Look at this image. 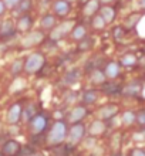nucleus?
<instances>
[{
	"mask_svg": "<svg viewBox=\"0 0 145 156\" xmlns=\"http://www.w3.org/2000/svg\"><path fill=\"white\" fill-rule=\"evenodd\" d=\"M122 88H120V85H117V84H110V85H105L104 87V91L107 92V94H117V92H121Z\"/></svg>",
	"mask_w": 145,
	"mask_h": 156,
	"instance_id": "31",
	"label": "nucleus"
},
{
	"mask_svg": "<svg viewBox=\"0 0 145 156\" xmlns=\"http://www.w3.org/2000/svg\"><path fill=\"white\" fill-rule=\"evenodd\" d=\"M105 128L107 126H105V123H104L103 119H97V121H94V122L90 125L88 132H90V135H92V136H98L105 132Z\"/></svg>",
	"mask_w": 145,
	"mask_h": 156,
	"instance_id": "18",
	"label": "nucleus"
},
{
	"mask_svg": "<svg viewBox=\"0 0 145 156\" xmlns=\"http://www.w3.org/2000/svg\"><path fill=\"white\" fill-rule=\"evenodd\" d=\"M36 114H37V112H36V107H34L33 104H29L26 108H23V118H24L26 121H30Z\"/></svg>",
	"mask_w": 145,
	"mask_h": 156,
	"instance_id": "28",
	"label": "nucleus"
},
{
	"mask_svg": "<svg viewBox=\"0 0 145 156\" xmlns=\"http://www.w3.org/2000/svg\"><path fill=\"white\" fill-rule=\"evenodd\" d=\"M66 2H68V3H74V2H77V0H66Z\"/></svg>",
	"mask_w": 145,
	"mask_h": 156,
	"instance_id": "40",
	"label": "nucleus"
},
{
	"mask_svg": "<svg viewBox=\"0 0 145 156\" xmlns=\"http://www.w3.org/2000/svg\"><path fill=\"white\" fill-rule=\"evenodd\" d=\"M134 139L135 140H145V129H142L141 132L134 133Z\"/></svg>",
	"mask_w": 145,
	"mask_h": 156,
	"instance_id": "35",
	"label": "nucleus"
},
{
	"mask_svg": "<svg viewBox=\"0 0 145 156\" xmlns=\"http://www.w3.org/2000/svg\"><path fill=\"white\" fill-rule=\"evenodd\" d=\"M46 64V57L42 53H31L24 60V73L27 74H36Z\"/></svg>",
	"mask_w": 145,
	"mask_h": 156,
	"instance_id": "1",
	"label": "nucleus"
},
{
	"mask_svg": "<svg viewBox=\"0 0 145 156\" xmlns=\"http://www.w3.org/2000/svg\"><path fill=\"white\" fill-rule=\"evenodd\" d=\"M105 26H107V23H105V20L101 17V14H96L94 19H92V27L96 30H104Z\"/></svg>",
	"mask_w": 145,
	"mask_h": 156,
	"instance_id": "29",
	"label": "nucleus"
},
{
	"mask_svg": "<svg viewBox=\"0 0 145 156\" xmlns=\"http://www.w3.org/2000/svg\"><path fill=\"white\" fill-rule=\"evenodd\" d=\"M135 121H137V114H135V112H132V111L122 112V115H121V123H122V125L131 126Z\"/></svg>",
	"mask_w": 145,
	"mask_h": 156,
	"instance_id": "25",
	"label": "nucleus"
},
{
	"mask_svg": "<svg viewBox=\"0 0 145 156\" xmlns=\"http://www.w3.org/2000/svg\"><path fill=\"white\" fill-rule=\"evenodd\" d=\"M137 122L141 126H145V109H141V111L137 112Z\"/></svg>",
	"mask_w": 145,
	"mask_h": 156,
	"instance_id": "32",
	"label": "nucleus"
},
{
	"mask_svg": "<svg viewBox=\"0 0 145 156\" xmlns=\"http://www.w3.org/2000/svg\"><path fill=\"white\" fill-rule=\"evenodd\" d=\"M97 99H98V91H96V90L84 91L83 97H81V101H83L85 105H92V104H96Z\"/></svg>",
	"mask_w": 145,
	"mask_h": 156,
	"instance_id": "20",
	"label": "nucleus"
},
{
	"mask_svg": "<svg viewBox=\"0 0 145 156\" xmlns=\"http://www.w3.org/2000/svg\"><path fill=\"white\" fill-rule=\"evenodd\" d=\"M90 80H91L92 84H104L105 82V80H107V77H105V73L104 71H101L100 68H94V70H91V73H90Z\"/></svg>",
	"mask_w": 145,
	"mask_h": 156,
	"instance_id": "22",
	"label": "nucleus"
},
{
	"mask_svg": "<svg viewBox=\"0 0 145 156\" xmlns=\"http://www.w3.org/2000/svg\"><path fill=\"white\" fill-rule=\"evenodd\" d=\"M137 61H138V58H137V55L135 54H132V53H127V54H124L122 57H121V66L122 67H132V66H135L137 64Z\"/></svg>",
	"mask_w": 145,
	"mask_h": 156,
	"instance_id": "27",
	"label": "nucleus"
},
{
	"mask_svg": "<svg viewBox=\"0 0 145 156\" xmlns=\"http://www.w3.org/2000/svg\"><path fill=\"white\" fill-rule=\"evenodd\" d=\"M70 3L66 2V0H56L53 3V12L60 17H66L70 13Z\"/></svg>",
	"mask_w": 145,
	"mask_h": 156,
	"instance_id": "12",
	"label": "nucleus"
},
{
	"mask_svg": "<svg viewBox=\"0 0 145 156\" xmlns=\"http://www.w3.org/2000/svg\"><path fill=\"white\" fill-rule=\"evenodd\" d=\"M100 14H101V17L105 20V23L110 24V23H112V21L115 20L117 12H115V9L111 7V6H104V7L100 9Z\"/></svg>",
	"mask_w": 145,
	"mask_h": 156,
	"instance_id": "16",
	"label": "nucleus"
},
{
	"mask_svg": "<svg viewBox=\"0 0 145 156\" xmlns=\"http://www.w3.org/2000/svg\"><path fill=\"white\" fill-rule=\"evenodd\" d=\"M118 111H120V108H118V105H115V104H107V105H104V107H101L98 109V118L100 119H111L114 118V116L118 114Z\"/></svg>",
	"mask_w": 145,
	"mask_h": 156,
	"instance_id": "9",
	"label": "nucleus"
},
{
	"mask_svg": "<svg viewBox=\"0 0 145 156\" xmlns=\"http://www.w3.org/2000/svg\"><path fill=\"white\" fill-rule=\"evenodd\" d=\"M114 156H121V155H114Z\"/></svg>",
	"mask_w": 145,
	"mask_h": 156,
	"instance_id": "41",
	"label": "nucleus"
},
{
	"mask_svg": "<svg viewBox=\"0 0 145 156\" xmlns=\"http://www.w3.org/2000/svg\"><path fill=\"white\" fill-rule=\"evenodd\" d=\"M85 115H87V108L84 107V105H77L68 114V121L71 123H78L85 118Z\"/></svg>",
	"mask_w": 145,
	"mask_h": 156,
	"instance_id": "11",
	"label": "nucleus"
},
{
	"mask_svg": "<svg viewBox=\"0 0 145 156\" xmlns=\"http://www.w3.org/2000/svg\"><path fill=\"white\" fill-rule=\"evenodd\" d=\"M29 122H30V131H31V133H34V135L42 133L47 128V118L44 114H36Z\"/></svg>",
	"mask_w": 145,
	"mask_h": 156,
	"instance_id": "5",
	"label": "nucleus"
},
{
	"mask_svg": "<svg viewBox=\"0 0 145 156\" xmlns=\"http://www.w3.org/2000/svg\"><path fill=\"white\" fill-rule=\"evenodd\" d=\"M141 92V84L140 82H131V84H127V85L121 90V94L122 95H128V97H135Z\"/></svg>",
	"mask_w": 145,
	"mask_h": 156,
	"instance_id": "19",
	"label": "nucleus"
},
{
	"mask_svg": "<svg viewBox=\"0 0 145 156\" xmlns=\"http://www.w3.org/2000/svg\"><path fill=\"white\" fill-rule=\"evenodd\" d=\"M23 118V107H21L20 102H14L12 107L7 109V114H6V119H7L9 123H17L20 119Z\"/></svg>",
	"mask_w": 145,
	"mask_h": 156,
	"instance_id": "6",
	"label": "nucleus"
},
{
	"mask_svg": "<svg viewBox=\"0 0 145 156\" xmlns=\"http://www.w3.org/2000/svg\"><path fill=\"white\" fill-rule=\"evenodd\" d=\"M70 34H71V37H73V40L81 41V40H84V38L87 37V29H85L84 26H81V24L74 26Z\"/></svg>",
	"mask_w": 145,
	"mask_h": 156,
	"instance_id": "21",
	"label": "nucleus"
},
{
	"mask_svg": "<svg viewBox=\"0 0 145 156\" xmlns=\"http://www.w3.org/2000/svg\"><path fill=\"white\" fill-rule=\"evenodd\" d=\"M84 133H85V128H84L83 123H74L71 126L70 132H68V139H70L71 144H78L84 138Z\"/></svg>",
	"mask_w": 145,
	"mask_h": 156,
	"instance_id": "8",
	"label": "nucleus"
},
{
	"mask_svg": "<svg viewBox=\"0 0 145 156\" xmlns=\"http://www.w3.org/2000/svg\"><path fill=\"white\" fill-rule=\"evenodd\" d=\"M31 6H33V0H21L13 10H16V14L23 16V14H27V13L30 12Z\"/></svg>",
	"mask_w": 145,
	"mask_h": 156,
	"instance_id": "23",
	"label": "nucleus"
},
{
	"mask_svg": "<svg viewBox=\"0 0 145 156\" xmlns=\"http://www.w3.org/2000/svg\"><path fill=\"white\" fill-rule=\"evenodd\" d=\"M66 132H67L66 122H63V121L54 122V125L51 126L50 133H49V144L50 145L61 144L63 140L66 139Z\"/></svg>",
	"mask_w": 145,
	"mask_h": 156,
	"instance_id": "2",
	"label": "nucleus"
},
{
	"mask_svg": "<svg viewBox=\"0 0 145 156\" xmlns=\"http://www.w3.org/2000/svg\"><path fill=\"white\" fill-rule=\"evenodd\" d=\"M140 6H141L142 9H145V0H140Z\"/></svg>",
	"mask_w": 145,
	"mask_h": 156,
	"instance_id": "39",
	"label": "nucleus"
},
{
	"mask_svg": "<svg viewBox=\"0 0 145 156\" xmlns=\"http://www.w3.org/2000/svg\"><path fill=\"white\" fill-rule=\"evenodd\" d=\"M6 10H7V6L4 4L3 0H0V17L4 16V13H6Z\"/></svg>",
	"mask_w": 145,
	"mask_h": 156,
	"instance_id": "37",
	"label": "nucleus"
},
{
	"mask_svg": "<svg viewBox=\"0 0 145 156\" xmlns=\"http://www.w3.org/2000/svg\"><path fill=\"white\" fill-rule=\"evenodd\" d=\"M21 71H24V61L23 60H14L12 62V66H10V74L13 77H17V75L21 74Z\"/></svg>",
	"mask_w": 145,
	"mask_h": 156,
	"instance_id": "26",
	"label": "nucleus"
},
{
	"mask_svg": "<svg viewBox=\"0 0 145 156\" xmlns=\"http://www.w3.org/2000/svg\"><path fill=\"white\" fill-rule=\"evenodd\" d=\"M78 43H80V50H87V48H90V45H91V40H88L87 37L84 38V40L78 41Z\"/></svg>",
	"mask_w": 145,
	"mask_h": 156,
	"instance_id": "33",
	"label": "nucleus"
},
{
	"mask_svg": "<svg viewBox=\"0 0 145 156\" xmlns=\"http://www.w3.org/2000/svg\"><path fill=\"white\" fill-rule=\"evenodd\" d=\"M21 151V145L14 139H9L6 144L2 146V155L4 156H16Z\"/></svg>",
	"mask_w": 145,
	"mask_h": 156,
	"instance_id": "10",
	"label": "nucleus"
},
{
	"mask_svg": "<svg viewBox=\"0 0 145 156\" xmlns=\"http://www.w3.org/2000/svg\"><path fill=\"white\" fill-rule=\"evenodd\" d=\"M112 0H100V3H103V4H108V3H111Z\"/></svg>",
	"mask_w": 145,
	"mask_h": 156,
	"instance_id": "38",
	"label": "nucleus"
},
{
	"mask_svg": "<svg viewBox=\"0 0 145 156\" xmlns=\"http://www.w3.org/2000/svg\"><path fill=\"white\" fill-rule=\"evenodd\" d=\"M80 78H81V71H80V68H71V70H68L66 74H64L63 81H64V84L71 85V84L78 82Z\"/></svg>",
	"mask_w": 145,
	"mask_h": 156,
	"instance_id": "14",
	"label": "nucleus"
},
{
	"mask_svg": "<svg viewBox=\"0 0 145 156\" xmlns=\"http://www.w3.org/2000/svg\"><path fill=\"white\" fill-rule=\"evenodd\" d=\"M31 24H33V17L27 13V14L19 16V20L16 23V29L17 31H23L24 33V31H29L31 29Z\"/></svg>",
	"mask_w": 145,
	"mask_h": 156,
	"instance_id": "13",
	"label": "nucleus"
},
{
	"mask_svg": "<svg viewBox=\"0 0 145 156\" xmlns=\"http://www.w3.org/2000/svg\"><path fill=\"white\" fill-rule=\"evenodd\" d=\"M131 156H145V151L144 149H134L131 152Z\"/></svg>",
	"mask_w": 145,
	"mask_h": 156,
	"instance_id": "36",
	"label": "nucleus"
},
{
	"mask_svg": "<svg viewBox=\"0 0 145 156\" xmlns=\"http://www.w3.org/2000/svg\"><path fill=\"white\" fill-rule=\"evenodd\" d=\"M16 24L12 20H4L0 23V40L6 41L9 38H12L16 34Z\"/></svg>",
	"mask_w": 145,
	"mask_h": 156,
	"instance_id": "7",
	"label": "nucleus"
},
{
	"mask_svg": "<svg viewBox=\"0 0 145 156\" xmlns=\"http://www.w3.org/2000/svg\"><path fill=\"white\" fill-rule=\"evenodd\" d=\"M74 27V23L73 21H64L61 24H56L51 33H50V38L53 41H58L61 40L63 37H66L68 33H71V30Z\"/></svg>",
	"mask_w": 145,
	"mask_h": 156,
	"instance_id": "4",
	"label": "nucleus"
},
{
	"mask_svg": "<svg viewBox=\"0 0 145 156\" xmlns=\"http://www.w3.org/2000/svg\"><path fill=\"white\" fill-rule=\"evenodd\" d=\"M104 73H105V77L110 78V80H115L118 75H120L121 70H120V64L118 62H108L107 66H105V70H104Z\"/></svg>",
	"mask_w": 145,
	"mask_h": 156,
	"instance_id": "15",
	"label": "nucleus"
},
{
	"mask_svg": "<svg viewBox=\"0 0 145 156\" xmlns=\"http://www.w3.org/2000/svg\"><path fill=\"white\" fill-rule=\"evenodd\" d=\"M140 19H141V14H137V13H135V14H131V16L125 20V27H128V29L134 27V26L140 21Z\"/></svg>",
	"mask_w": 145,
	"mask_h": 156,
	"instance_id": "30",
	"label": "nucleus"
},
{
	"mask_svg": "<svg viewBox=\"0 0 145 156\" xmlns=\"http://www.w3.org/2000/svg\"><path fill=\"white\" fill-rule=\"evenodd\" d=\"M40 26L43 30H53L56 27V17L53 14H46L42 17L40 20Z\"/></svg>",
	"mask_w": 145,
	"mask_h": 156,
	"instance_id": "24",
	"label": "nucleus"
},
{
	"mask_svg": "<svg viewBox=\"0 0 145 156\" xmlns=\"http://www.w3.org/2000/svg\"><path fill=\"white\" fill-rule=\"evenodd\" d=\"M3 2H4V4L7 6V9H14L21 0H3Z\"/></svg>",
	"mask_w": 145,
	"mask_h": 156,
	"instance_id": "34",
	"label": "nucleus"
},
{
	"mask_svg": "<svg viewBox=\"0 0 145 156\" xmlns=\"http://www.w3.org/2000/svg\"><path fill=\"white\" fill-rule=\"evenodd\" d=\"M100 0H88L83 7L84 16H96V13L100 10Z\"/></svg>",
	"mask_w": 145,
	"mask_h": 156,
	"instance_id": "17",
	"label": "nucleus"
},
{
	"mask_svg": "<svg viewBox=\"0 0 145 156\" xmlns=\"http://www.w3.org/2000/svg\"><path fill=\"white\" fill-rule=\"evenodd\" d=\"M43 40H44V33L40 30H34V31L26 34L24 37L21 38L20 45L23 48H31V47H36L40 43H43Z\"/></svg>",
	"mask_w": 145,
	"mask_h": 156,
	"instance_id": "3",
	"label": "nucleus"
}]
</instances>
